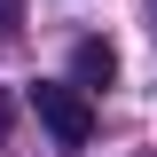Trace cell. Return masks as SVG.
<instances>
[{"mask_svg":"<svg viewBox=\"0 0 157 157\" xmlns=\"http://www.w3.org/2000/svg\"><path fill=\"white\" fill-rule=\"evenodd\" d=\"M32 110H39V126L55 134V149H86V141H94V102H86L78 78H39Z\"/></svg>","mask_w":157,"mask_h":157,"instance_id":"cell-1","label":"cell"},{"mask_svg":"<svg viewBox=\"0 0 157 157\" xmlns=\"http://www.w3.org/2000/svg\"><path fill=\"white\" fill-rule=\"evenodd\" d=\"M71 78L86 86V94H102V86L118 78V55H110V39H78V47H71Z\"/></svg>","mask_w":157,"mask_h":157,"instance_id":"cell-2","label":"cell"},{"mask_svg":"<svg viewBox=\"0 0 157 157\" xmlns=\"http://www.w3.org/2000/svg\"><path fill=\"white\" fill-rule=\"evenodd\" d=\"M16 24H24V8H16V0H0V32H16Z\"/></svg>","mask_w":157,"mask_h":157,"instance_id":"cell-3","label":"cell"},{"mask_svg":"<svg viewBox=\"0 0 157 157\" xmlns=\"http://www.w3.org/2000/svg\"><path fill=\"white\" fill-rule=\"evenodd\" d=\"M0 141H8V86H0Z\"/></svg>","mask_w":157,"mask_h":157,"instance_id":"cell-4","label":"cell"}]
</instances>
